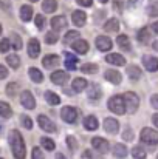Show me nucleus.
<instances>
[{
  "label": "nucleus",
  "instance_id": "obj_1",
  "mask_svg": "<svg viewBox=\"0 0 158 159\" xmlns=\"http://www.w3.org/2000/svg\"><path fill=\"white\" fill-rule=\"evenodd\" d=\"M9 145H11V150H12V156L16 159H25V142H23V138L22 134L17 131V130H11L9 131Z\"/></svg>",
  "mask_w": 158,
  "mask_h": 159
},
{
  "label": "nucleus",
  "instance_id": "obj_2",
  "mask_svg": "<svg viewBox=\"0 0 158 159\" xmlns=\"http://www.w3.org/2000/svg\"><path fill=\"white\" fill-rule=\"evenodd\" d=\"M107 107H108V110H110L112 113L119 114V116H122V114H126V113H127L122 96H112V98L108 99V104H107Z\"/></svg>",
  "mask_w": 158,
  "mask_h": 159
},
{
  "label": "nucleus",
  "instance_id": "obj_3",
  "mask_svg": "<svg viewBox=\"0 0 158 159\" xmlns=\"http://www.w3.org/2000/svg\"><path fill=\"white\" fill-rule=\"evenodd\" d=\"M122 99H124L127 113H136L138 111V108H140V98H138L136 93L127 91V93L122 94Z\"/></svg>",
  "mask_w": 158,
  "mask_h": 159
},
{
  "label": "nucleus",
  "instance_id": "obj_4",
  "mask_svg": "<svg viewBox=\"0 0 158 159\" xmlns=\"http://www.w3.org/2000/svg\"><path fill=\"white\" fill-rule=\"evenodd\" d=\"M140 139H141V142L146 144V145H157L158 144V133L154 130V128L146 127V128L141 130Z\"/></svg>",
  "mask_w": 158,
  "mask_h": 159
},
{
  "label": "nucleus",
  "instance_id": "obj_5",
  "mask_svg": "<svg viewBox=\"0 0 158 159\" xmlns=\"http://www.w3.org/2000/svg\"><path fill=\"white\" fill-rule=\"evenodd\" d=\"M78 114H79L78 110L71 105L64 107V108L60 110V117H62L67 124H74V122L78 120Z\"/></svg>",
  "mask_w": 158,
  "mask_h": 159
},
{
  "label": "nucleus",
  "instance_id": "obj_6",
  "mask_svg": "<svg viewBox=\"0 0 158 159\" xmlns=\"http://www.w3.org/2000/svg\"><path fill=\"white\" fill-rule=\"evenodd\" d=\"M37 124H39V127L44 130V131H47V133H56V125H54V122H53L50 117H47V116H44V114H41L39 117H37Z\"/></svg>",
  "mask_w": 158,
  "mask_h": 159
},
{
  "label": "nucleus",
  "instance_id": "obj_7",
  "mask_svg": "<svg viewBox=\"0 0 158 159\" xmlns=\"http://www.w3.org/2000/svg\"><path fill=\"white\" fill-rule=\"evenodd\" d=\"M92 145H93V148H95L96 152H99V153H107V152L110 150L108 141H105L104 138H99V136H96V138L92 139Z\"/></svg>",
  "mask_w": 158,
  "mask_h": 159
},
{
  "label": "nucleus",
  "instance_id": "obj_8",
  "mask_svg": "<svg viewBox=\"0 0 158 159\" xmlns=\"http://www.w3.org/2000/svg\"><path fill=\"white\" fill-rule=\"evenodd\" d=\"M20 104L25 107L26 110H33L34 107H36V99H34V96L30 93V91H22V94H20Z\"/></svg>",
  "mask_w": 158,
  "mask_h": 159
},
{
  "label": "nucleus",
  "instance_id": "obj_9",
  "mask_svg": "<svg viewBox=\"0 0 158 159\" xmlns=\"http://www.w3.org/2000/svg\"><path fill=\"white\" fill-rule=\"evenodd\" d=\"M95 45H96V48L99 51H110L112 47H113V42L108 37H105V36H98L95 39Z\"/></svg>",
  "mask_w": 158,
  "mask_h": 159
},
{
  "label": "nucleus",
  "instance_id": "obj_10",
  "mask_svg": "<svg viewBox=\"0 0 158 159\" xmlns=\"http://www.w3.org/2000/svg\"><path fill=\"white\" fill-rule=\"evenodd\" d=\"M104 130L108 134H116L119 131V122L115 117H105L104 119Z\"/></svg>",
  "mask_w": 158,
  "mask_h": 159
},
{
  "label": "nucleus",
  "instance_id": "obj_11",
  "mask_svg": "<svg viewBox=\"0 0 158 159\" xmlns=\"http://www.w3.org/2000/svg\"><path fill=\"white\" fill-rule=\"evenodd\" d=\"M143 65L151 73L158 71V59L154 57V56H143Z\"/></svg>",
  "mask_w": 158,
  "mask_h": 159
},
{
  "label": "nucleus",
  "instance_id": "obj_12",
  "mask_svg": "<svg viewBox=\"0 0 158 159\" xmlns=\"http://www.w3.org/2000/svg\"><path fill=\"white\" fill-rule=\"evenodd\" d=\"M105 62L110 63V65H115V66H122V65H126V57L121 56V54L112 53L105 56Z\"/></svg>",
  "mask_w": 158,
  "mask_h": 159
},
{
  "label": "nucleus",
  "instance_id": "obj_13",
  "mask_svg": "<svg viewBox=\"0 0 158 159\" xmlns=\"http://www.w3.org/2000/svg\"><path fill=\"white\" fill-rule=\"evenodd\" d=\"M71 20H73V23L76 25V26H84L85 25V22H87V14L84 12V11H81V9H76V11H73V14H71Z\"/></svg>",
  "mask_w": 158,
  "mask_h": 159
},
{
  "label": "nucleus",
  "instance_id": "obj_14",
  "mask_svg": "<svg viewBox=\"0 0 158 159\" xmlns=\"http://www.w3.org/2000/svg\"><path fill=\"white\" fill-rule=\"evenodd\" d=\"M39 54H41V43H39V40L37 39H31L28 42V56L31 59H36Z\"/></svg>",
  "mask_w": 158,
  "mask_h": 159
},
{
  "label": "nucleus",
  "instance_id": "obj_15",
  "mask_svg": "<svg viewBox=\"0 0 158 159\" xmlns=\"http://www.w3.org/2000/svg\"><path fill=\"white\" fill-rule=\"evenodd\" d=\"M116 43H118V47L121 48V51L130 53V50H132V43H130V39H129L126 34L118 36V37H116Z\"/></svg>",
  "mask_w": 158,
  "mask_h": 159
},
{
  "label": "nucleus",
  "instance_id": "obj_16",
  "mask_svg": "<svg viewBox=\"0 0 158 159\" xmlns=\"http://www.w3.org/2000/svg\"><path fill=\"white\" fill-rule=\"evenodd\" d=\"M51 82L56 85H65L68 82V74L65 71H54L51 74Z\"/></svg>",
  "mask_w": 158,
  "mask_h": 159
},
{
  "label": "nucleus",
  "instance_id": "obj_17",
  "mask_svg": "<svg viewBox=\"0 0 158 159\" xmlns=\"http://www.w3.org/2000/svg\"><path fill=\"white\" fill-rule=\"evenodd\" d=\"M42 65L47 70H51L54 66H57L59 65V56H56V54H47L44 57V60H42Z\"/></svg>",
  "mask_w": 158,
  "mask_h": 159
},
{
  "label": "nucleus",
  "instance_id": "obj_18",
  "mask_svg": "<svg viewBox=\"0 0 158 159\" xmlns=\"http://www.w3.org/2000/svg\"><path fill=\"white\" fill-rule=\"evenodd\" d=\"M82 125H84V128L89 130V131H93V130H96V128L99 127L96 116H85L84 120H82Z\"/></svg>",
  "mask_w": 158,
  "mask_h": 159
},
{
  "label": "nucleus",
  "instance_id": "obj_19",
  "mask_svg": "<svg viewBox=\"0 0 158 159\" xmlns=\"http://www.w3.org/2000/svg\"><path fill=\"white\" fill-rule=\"evenodd\" d=\"M51 26H53V31H60L67 26V19L64 16H56L51 19Z\"/></svg>",
  "mask_w": 158,
  "mask_h": 159
},
{
  "label": "nucleus",
  "instance_id": "obj_20",
  "mask_svg": "<svg viewBox=\"0 0 158 159\" xmlns=\"http://www.w3.org/2000/svg\"><path fill=\"white\" fill-rule=\"evenodd\" d=\"M104 76H105V79H107L110 84H115V85L121 84V80H122V77H121V73H118L116 70H107Z\"/></svg>",
  "mask_w": 158,
  "mask_h": 159
},
{
  "label": "nucleus",
  "instance_id": "obj_21",
  "mask_svg": "<svg viewBox=\"0 0 158 159\" xmlns=\"http://www.w3.org/2000/svg\"><path fill=\"white\" fill-rule=\"evenodd\" d=\"M33 14H34V11H33V8L30 5H22L20 6V20L22 22H30L33 19Z\"/></svg>",
  "mask_w": 158,
  "mask_h": 159
},
{
  "label": "nucleus",
  "instance_id": "obj_22",
  "mask_svg": "<svg viewBox=\"0 0 158 159\" xmlns=\"http://www.w3.org/2000/svg\"><path fill=\"white\" fill-rule=\"evenodd\" d=\"M87 80L84 77H76L71 84V88H73V93H82L85 88H87Z\"/></svg>",
  "mask_w": 158,
  "mask_h": 159
},
{
  "label": "nucleus",
  "instance_id": "obj_23",
  "mask_svg": "<svg viewBox=\"0 0 158 159\" xmlns=\"http://www.w3.org/2000/svg\"><path fill=\"white\" fill-rule=\"evenodd\" d=\"M71 48L78 54H85L89 51V43H87L84 39H79V40H76L74 43H71Z\"/></svg>",
  "mask_w": 158,
  "mask_h": 159
},
{
  "label": "nucleus",
  "instance_id": "obj_24",
  "mask_svg": "<svg viewBox=\"0 0 158 159\" xmlns=\"http://www.w3.org/2000/svg\"><path fill=\"white\" fill-rule=\"evenodd\" d=\"M118 30H119V20L118 19H108L104 23L105 33H118Z\"/></svg>",
  "mask_w": 158,
  "mask_h": 159
},
{
  "label": "nucleus",
  "instance_id": "obj_25",
  "mask_svg": "<svg viewBox=\"0 0 158 159\" xmlns=\"http://www.w3.org/2000/svg\"><path fill=\"white\" fill-rule=\"evenodd\" d=\"M127 76L132 79V80H138V79H141V76H143V73H141V70L136 66V65H130V66H127Z\"/></svg>",
  "mask_w": 158,
  "mask_h": 159
},
{
  "label": "nucleus",
  "instance_id": "obj_26",
  "mask_svg": "<svg viewBox=\"0 0 158 159\" xmlns=\"http://www.w3.org/2000/svg\"><path fill=\"white\" fill-rule=\"evenodd\" d=\"M87 94H89V99L98 101V99H101V96H103V90H101L98 85H92V87L87 90Z\"/></svg>",
  "mask_w": 158,
  "mask_h": 159
},
{
  "label": "nucleus",
  "instance_id": "obj_27",
  "mask_svg": "<svg viewBox=\"0 0 158 159\" xmlns=\"http://www.w3.org/2000/svg\"><path fill=\"white\" fill-rule=\"evenodd\" d=\"M28 74H30V79H31L33 82H36V84H41V82L44 80V74H42V71L37 70V68H34V66L28 70Z\"/></svg>",
  "mask_w": 158,
  "mask_h": 159
},
{
  "label": "nucleus",
  "instance_id": "obj_28",
  "mask_svg": "<svg viewBox=\"0 0 158 159\" xmlns=\"http://www.w3.org/2000/svg\"><path fill=\"white\" fill-rule=\"evenodd\" d=\"M112 152H113V156H115V158H119V159L126 158L127 153H129V152H127V147L122 145V144H115V147H113Z\"/></svg>",
  "mask_w": 158,
  "mask_h": 159
},
{
  "label": "nucleus",
  "instance_id": "obj_29",
  "mask_svg": "<svg viewBox=\"0 0 158 159\" xmlns=\"http://www.w3.org/2000/svg\"><path fill=\"white\" fill-rule=\"evenodd\" d=\"M136 39H138V42L140 43H147L149 42V39H151V31H149V28H141L140 31H138V34H136Z\"/></svg>",
  "mask_w": 158,
  "mask_h": 159
},
{
  "label": "nucleus",
  "instance_id": "obj_30",
  "mask_svg": "<svg viewBox=\"0 0 158 159\" xmlns=\"http://www.w3.org/2000/svg\"><path fill=\"white\" fill-rule=\"evenodd\" d=\"M65 68L70 70V71H74L78 68V59L71 54H67L65 56Z\"/></svg>",
  "mask_w": 158,
  "mask_h": 159
},
{
  "label": "nucleus",
  "instance_id": "obj_31",
  "mask_svg": "<svg viewBox=\"0 0 158 159\" xmlns=\"http://www.w3.org/2000/svg\"><path fill=\"white\" fill-rule=\"evenodd\" d=\"M42 9H44L45 12L51 14V12H54V11L57 9V2H56V0H44Z\"/></svg>",
  "mask_w": 158,
  "mask_h": 159
},
{
  "label": "nucleus",
  "instance_id": "obj_32",
  "mask_svg": "<svg viewBox=\"0 0 158 159\" xmlns=\"http://www.w3.org/2000/svg\"><path fill=\"white\" fill-rule=\"evenodd\" d=\"M6 63H8L11 68L17 70V68L20 66V57H19L17 54H9V56L6 57Z\"/></svg>",
  "mask_w": 158,
  "mask_h": 159
},
{
  "label": "nucleus",
  "instance_id": "obj_33",
  "mask_svg": "<svg viewBox=\"0 0 158 159\" xmlns=\"http://www.w3.org/2000/svg\"><path fill=\"white\" fill-rule=\"evenodd\" d=\"M0 116L5 117V119H8V117L12 116V108L9 107V104H6V102H0Z\"/></svg>",
  "mask_w": 158,
  "mask_h": 159
},
{
  "label": "nucleus",
  "instance_id": "obj_34",
  "mask_svg": "<svg viewBox=\"0 0 158 159\" xmlns=\"http://www.w3.org/2000/svg\"><path fill=\"white\" fill-rule=\"evenodd\" d=\"M45 101H47V104H50V105H59L60 98H59L56 93H53V91H47V93H45Z\"/></svg>",
  "mask_w": 158,
  "mask_h": 159
},
{
  "label": "nucleus",
  "instance_id": "obj_35",
  "mask_svg": "<svg viewBox=\"0 0 158 159\" xmlns=\"http://www.w3.org/2000/svg\"><path fill=\"white\" fill-rule=\"evenodd\" d=\"M81 71L85 74H96L98 73V65L96 63H84L81 66Z\"/></svg>",
  "mask_w": 158,
  "mask_h": 159
},
{
  "label": "nucleus",
  "instance_id": "obj_36",
  "mask_svg": "<svg viewBox=\"0 0 158 159\" xmlns=\"http://www.w3.org/2000/svg\"><path fill=\"white\" fill-rule=\"evenodd\" d=\"M9 42H11V47H12L14 50H20V48H22V39H20L19 34L12 33L11 37H9Z\"/></svg>",
  "mask_w": 158,
  "mask_h": 159
},
{
  "label": "nucleus",
  "instance_id": "obj_37",
  "mask_svg": "<svg viewBox=\"0 0 158 159\" xmlns=\"http://www.w3.org/2000/svg\"><path fill=\"white\" fill-rule=\"evenodd\" d=\"M132 156L135 159H146V150L140 145H135L132 148Z\"/></svg>",
  "mask_w": 158,
  "mask_h": 159
},
{
  "label": "nucleus",
  "instance_id": "obj_38",
  "mask_svg": "<svg viewBox=\"0 0 158 159\" xmlns=\"http://www.w3.org/2000/svg\"><path fill=\"white\" fill-rule=\"evenodd\" d=\"M147 14L151 17H157L158 16V0H152L147 5Z\"/></svg>",
  "mask_w": 158,
  "mask_h": 159
},
{
  "label": "nucleus",
  "instance_id": "obj_39",
  "mask_svg": "<svg viewBox=\"0 0 158 159\" xmlns=\"http://www.w3.org/2000/svg\"><path fill=\"white\" fill-rule=\"evenodd\" d=\"M79 33L78 31H68L67 34H65V42L67 43H74L76 40H79Z\"/></svg>",
  "mask_w": 158,
  "mask_h": 159
},
{
  "label": "nucleus",
  "instance_id": "obj_40",
  "mask_svg": "<svg viewBox=\"0 0 158 159\" xmlns=\"http://www.w3.org/2000/svg\"><path fill=\"white\" fill-rule=\"evenodd\" d=\"M17 91H19V84L11 82V84H8V85H6V94H8L9 98H14Z\"/></svg>",
  "mask_w": 158,
  "mask_h": 159
},
{
  "label": "nucleus",
  "instance_id": "obj_41",
  "mask_svg": "<svg viewBox=\"0 0 158 159\" xmlns=\"http://www.w3.org/2000/svg\"><path fill=\"white\" fill-rule=\"evenodd\" d=\"M41 145H42L47 152H53V150H54V147H56V145H54V142H53L50 138H42V139H41Z\"/></svg>",
  "mask_w": 158,
  "mask_h": 159
},
{
  "label": "nucleus",
  "instance_id": "obj_42",
  "mask_svg": "<svg viewBox=\"0 0 158 159\" xmlns=\"http://www.w3.org/2000/svg\"><path fill=\"white\" fill-rule=\"evenodd\" d=\"M57 40H59V34H57L56 31H50V33H47V36H45V42H47L48 45H54Z\"/></svg>",
  "mask_w": 158,
  "mask_h": 159
},
{
  "label": "nucleus",
  "instance_id": "obj_43",
  "mask_svg": "<svg viewBox=\"0 0 158 159\" xmlns=\"http://www.w3.org/2000/svg\"><path fill=\"white\" fill-rule=\"evenodd\" d=\"M9 48H11V42H9V39H2V42H0V53H8L9 51Z\"/></svg>",
  "mask_w": 158,
  "mask_h": 159
},
{
  "label": "nucleus",
  "instance_id": "obj_44",
  "mask_svg": "<svg viewBox=\"0 0 158 159\" xmlns=\"http://www.w3.org/2000/svg\"><path fill=\"white\" fill-rule=\"evenodd\" d=\"M31 159H45L44 152H42L39 147H34V148H33V152H31Z\"/></svg>",
  "mask_w": 158,
  "mask_h": 159
},
{
  "label": "nucleus",
  "instance_id": "obj_45",
  "mask_svg": "<svg viewBox=\"0 0 158 159\" xmlns=\"http://www.w3.org/2000/svg\"><path fill=\"white\" fill-rule=\"evenodd\" d=\"M67 145H68V148H70L71 152H76V150H78V142H76V139H74L73 136H68V138H67Z\"/></svg>",
  "mask_w": 158,
  "mask_h": 159
},
{
  "label": "nucleus",
  "instance_id": "obj_46",
  "mask_svg": "<svg viewBox=\"0 0 158 159\" xmlns=\"http://www.w3.org/2000/svg\"><path fill=\"white\" fill-rule=\"evenodd\" d=\"M20 122H22V125H23L26 130H31V128H33V120H31L28 116H22V117H20Z\"/></svg>",
  "mask_w": 158,
  "mask_h": 159
},
{
  "label": "nucleus",
  "instance_id": "obj_47",
  "mask_svg": "<svg viewBox=\"0 0 158 159\" xmlns=\"http://www.w3.org/2000/svg\"><path fill=\"white\" fill-rule=\"evenodd\" d=\"M34 22H36V26H37L39 30H42V28H44V23H45V17H44L42 14H37V16L34 17Z\"/></svg>",
  "mask_w": 158,
  "mask_h": 159
},
{
  "label": "nucleus",
  "instance_id": "obj_48",
  "mask_svg": "<svg viewBox=\"0 0 158 159\" xmlns=\"http://www.w3.org/2000/svg\"><path fill=\"white\" fill-rule=\"evenodd\" d=\"M122 138H124V141H133V131H132L130 128L124 130V133H122Z\"/></svg>",
  "mask_w": 158,
  "mask_h": 159
},
{
  "label": "nucleus",
  "instance_id": "obj_49",
  "mask_svg": "<svg viewBox=\"0 0 158 159\" xmlns=\"http://www.w3.org/2000/svg\"><path fill=\"white\" fill-rule=\"evenodd\" d=\"M0 8L3 11H9L11 9V0H0Z\"/></svg>",
  "mask_w": 158,
  "mask_h": 159
},
{
  "label": "nucleus",
  "instance_id": "obj_50",
  "mask_svg": "<svg viewBox=\"0 0 158 159\" xmlns=\"http://www.w3.org/2000/svg\"><path fill=\"white\" fill-rule=\"evenodd\" d=\"M141 2L143 0H129V3H127V6L132 9V8H138L140 5H141Z\"/></svg>",
  "mask_w": 158,
  "mask_h": 159
},
{
  "label": "nucleus",
  "instance_id": "obj_51",
  "mask_svg": "<svg viewBox=\"0 0 158 159\" xmlns=\"http://www.w3.org/2000/svg\"><path fill=\"white\" fill-rule=\"evenodd\" d=\"M81 6H84V8H90L92 5H93V0H76Z\"/></svg>",
  "mask_w": 158,
  "mask_h": 159
},
{
  "label": "nucleus",
  "instance_id": "obj_52",
  "mask_svg": "<svg viewBox=\"0 0 158 159\" xmlns=\"http://www.w3.org/2000/svg\"><path fill=\"white\" fill-rule=\"evenodd\" d=\"M122 3H124V0H113V8L116 11H121L122 9Z\"/></svg>",
  "mask_w": 158,
  "mask_h": 159
},
{
  "label": "nucleus",
  "instance_id": "obj_53",
  "mask_svg": "<svg viewBox=\"0 0 158 159\" xmlns=\"http://www.w3.org/2000/svg\"><path fill=\"white\" fill-rule=\"evenodd\" d=\"M151 105L154 107L155 110H158V94H154V96L151 98Z\"/></svg>",
  "mask_w": 158,
  "mask_h": 159
},
{
  "label": "nucleus",
  "instance_id": "obj_54",
  "mask_svg": "<svg viewBox=\"0 0 158 159\" xmlns=\"http://www.w3.org/2000/svg\"><path fill=\"white\" fill-rule=\"evenodd\" d=\"M6 76H8V70H6V66L0 65V79H5Z\"/></svg>",
  "mask_w": 158,
  "mask_h": 159
},
{
  "label": "nucleus",
  "instance_id": "obj_55",
  "mask_svg": "<svg viewBox=\"0 0 158 159\" xmlns=\"http://www.w3.org/2000/svg\"><path fill=\"white\" fill-rule=\"evenodd\" d=\"M152 122H154V125H155V127H158V113L152 116Z\"/></svg>",
  "mask_w": 158,
  "mask_h": 159
},
{
  "label": "nucleus",
  "instance_id": "obj_56",
  "mask_svg": "<svg viewBox=\"0 0 158 159\" xmlns=\"http://www.w3.org/2000/svg\"><path fill=\"white\" fill-rule=\"evenodd\" d=\"M152 30H154V31H155V33L158 34V22H155V23L152 25Z\"/></svg>",
  "mask_w": 158,
  "mask_h": 159
},
{
  "label": "nucleus",
  "instance_id": "obj_57",
  "mask_svg": "<svg viewBox=\"0 0 158 159\" xmlns=\"http://www.w3.org/2000/svg\"><path fill=\"white\" fill-rule=\"evenodd\" d=\"M54 159H67V158H65V156H64L62 153H57V155H56V158H54Z\"/></svg>",
  "mask_w": 158,
  "mask_h": 159
},
{
  "label": "nucleus",
  "instance_id": "obj_58",
  "mask_svg": "<svg viewBox=\"0 0 158 159\" xmlns=\"http://www.w3.org/2000/svg\"><path fill=\"white\" fill-rule=\"evenodd\" d=\"M152 47H154V50H155V51H158V40L157 42H154V45H152Z\"/></svg>",
  "mask_w": 158,
  "mask_h": 159
},
{
  "label": "nucleus",
  "instance_id": "obj_59",
  "mask_svg": "<svg viewBox=\"0 0 158 159\" xmlns=\"http://www.w3.org/2000/svg\"><path fill=\"white\" fill-rule=\"evenodd\" d=\"M99 2H101V3H107L108 0H99Z\"/></svg>",
  "mask_w": 158,
  "mask_h": 159
},
{
  "label": "nucleus",
  "instance_id": "obj_60",
  "mask_svg": "<svg viewBox=\"0 0 158 159\" xmlns=\"http://www.w3.org/2000/svg\"><path fill=\"white\" fill-rule=\"evenodd\" d=\"M0 36H2V25H0Z\"/></svg>",
  "mask_w": 158,
  "mask_h": 159
},
{
  "label": "nucleus",
  "instance_id": "obj_61",
  "mask_svg": "<svg viewBox=\"0 0 158 159\" xmlns=\"http://www.w3.org/2000/svg\"><path fill=\"white\" fill-rule=\"evenodd\" d=\"M30 2H37V0H30Z\"/></svg>",
  "mask_w": 158,
  "mask_h": 159
},
{
  "label": "nucleus",
  "instance_id": "obj_62",
  "mask_svg": "<svg viewBox=\"0 0 158 159\" xmlns=\"http://www.w3.org/2000/svg\"><path fill=\"white\" fill-rule=\"evenodd\" d=\"M157 159H158V156H157Z\"/></svg>",
  "mask_w": 158,
  "mask_h": 159
}]
</instances>
